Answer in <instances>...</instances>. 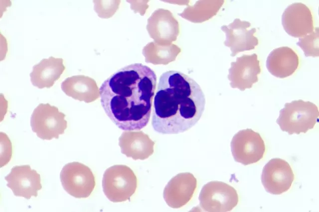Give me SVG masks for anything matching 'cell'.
<instances>
[{"mask_svg":"<svg viewBox=\"0 0 319 212\" xmlns=\"http://www.w3.org/2000/svg\"><path fill=\"white\" fill-rule=\"evenodd\" d=\"M157 78L141 63L125 66L105 80L99 89L101 106L109 118L124 131H138L148 123Z\"/></svg>","mask_w":319,"mask_h":212,"instance_id":"6da1fadb","label":"cell"},{"mask_svg":"<svg viewBox=\"0 0 319 212\" xmlns=\"http://www.w3.org/2000/svg\"><path fill=\"white\" fill-rule=\"evenodd\" d=\"M205 105L204 94L192 78L178 71L165 72L154 99L152 126L163 134L186 131L200 119Z\"/></svg>","mask_w":319,"mask_h":212,"instance_id":"7a4b0ae2","label":"cell"},{"mask_svg":"<svg viewBox=\"0 0 319 212\" xmlns=\"http://www.w3.org/2000/svg\"><path fill=\"white\" fill-rule=\"evenodd\" d=\"M318 106L312 102L302 100L287 103L280 111L276 120L283 131L289 135L306 133L318 121Z\"/></svg>","mask_w":319,"mask_h":212,"instance_id":"3957f363","label":"cell"},{"mask_svg":"<svg viewBox=\"0 0 319 212\" xmlns=\"http://www.w3.org/2000/svg\"><path fill=\"white\" fill-rule=\"evenodd\" d=\"M103 191L111 202L130 200L137 188V178L133 171L124 165L112 166L105 171L102 179Z\"/></svg>","mask_w":319,"mask_h":212,"instance_id":"277c9868","label":"cell"},{"mask_svg":"<svg viewBox=\"0 0 319 212\" xmlns=\"http://www.w3.org/2000/svg\"><path fill=\"white\" fill-rule=\"evenodd\" d=\"M65 115L49 104H40L34 109L30 118L33 132L44 140L58 139L67 127Z\"/></svg>","mask_w":319,"mask_h":212,"instance_id":"5b68a950","label":"cell"},{"mask_svg":"<svg viewBox=\"0 0 319 212\" xmlns=\"http://www.w3.org/2000/svg\"><path fill=\"white\" fill-rule=\"evenodd\" d=\"M198 200L202 211L227 212L235 207L239 201L236 190L227 183L211 181L204 185Z\"/></svg>","mask_w":319,"mask_h":212,"instance_id":"8992f818","label":"cell"},{"mask_svg":"<svg viewBox=\"0 0 319 212\" xmlns=\"http://www.w3.org/2000/svg\"><path fill=\"white\" fill-rule=\"evenodd\" d=\"M60 178L65 191L76 198L88 197L95 187V179L91 170L78 162L69 163L64 166Z\"/></svg>","mask_w":319,"mask_h":212,"instance_id":"52a82bcc","label":"cell"},{"mask_svg":"<svg viewBox=\"0 0 319 212\" xmlns=\"http://www.w3.org/2000/svg\"><path fill=\"white\" fill-rule=\"evenodd\" d=\"M230 145L235 161L245 166L258 162L266 152L265 144L260 134L249 128L237 132Z\"/></svg>","mask_w":319,"mask_h":212,"instance_id":"ba28073f","label":"cell"},{"mask_svg":"<svg viewBox=\"0 0 319 212\" xmlns=\"http://www.w3.org/2000/svg\"><path fill=\"white\" fill-rule=\"evenodd\" d=\"M294 178L289 163L279 158L269 160L264 166L261 175V182L265 190L273 195H281L288 191Z\"/></svg>","mask_w":319,"mask_h":212,"instance_id":"9c48e42d","label":"cell"},{"mask_svg":"<svg viewBox=\"0 0 319 212\" xmlns=\"http://www.w3.org/2000/svg\"><path fill=\"white\" fill-rule=\"evenodd\" d=\"M4 179L14 196L26 199L36 197L42 188L40 175L29 165L14 166Z\"/></svg>","mask_w":319,"mask_h":212,"instance_id":"30bf717a","label":"cell"},{"mask_svg":"<svg viewBox=\"0 0 319 212\" xmlns=\"http://www.w3.org/2000/svg\"><path fill=\"white\" fill-rule=\"evenodd\" d=\"M314 17L310 8L302 2H294L285 9L282 24L290 36L302 37L312 32L315 28Z\"/></svg>","mask_w":319,"mask_h":212,"instance_id":"8fae6325","label":"cell"},{"mask_svg":"<svg viewBox=\"0 0 319 212\" xmlns=\"http://www.w3.org/2000/svg\"><path fill=\"white\" fill-rule=\"evenodd\" d=\"M197 187V180L190 173H181L172 178L163 193L167 205L173 209L180 208L192 199Z\"/></svg>","mask_w":319,"mask_h":212,"instance_id":"7c38bea8","label":"cell"},{"mask_svg":"<svg viewBox=\"0 0 319 212\" xmlns=\"http://www.w3.org/2000/svg\"><path fill=\"white\" fill-rule=\"evenodd\" d=\"M228 78L232 88L241 91L251 88L258 81V75L261 69L257 55H243L237 57L235 62L231 63Z\"/></svg>","mask_w":319,"mask_h":212,"instance_id":"4fadbf2b","label":"cell"},{"mask_svg":"<svg viewBox=\"0 0 319 212\" xmlns=\"http://www.w3.org/2000/svg\"><path fill=\"white\" fill-rule=\"evenodd\" d=\"M250 26L249 22L236 19L228 26L222 27L226 34L225 44L230 47L231 56H235L240 52L253 49L258 44V39L254 35L256 29H247Z\"/></svg>","mask_w":319,"mask_h":212,"instance_id":"5bb4252c","label":"cell"},{"mask_svg":"<svg viewBox=\"0 0 319 212\" xmlns=\"http://www.w3.org/2000/svg\"><path fill=\"white\" fill-rule=\"evenodd\" d=\"M121 152L134 160H145L154 152L155 142L142 131H126L119 138Z\"/></svg>","mask_w":319,"mask_h":212,"instance_id":"9a60e30c","label":"cell"},{"mask_svg":"<svg viewBox=\"0 0 319 212\" xmlns=\"http://www.w3.org/2000/svg\"><path fill=\"white\" fill-rule=\"evenodd\" d=\"M299 58L291 48L282 46L273 50L266 60V67L274 76L285 78L292 75L298 69Z\"/></svg>","mask_w":319,"mask_h":212,"instance_id":"2e32d148","label":"cell"},{"mask_svg":"<svg viewBox=\"0 0 319 212\" xmlns=\"http://www.w3.org/2000/svg\"><path fill=\"white\" fill-rule=\"evenodd\" d=\"M65 69L61 58L50 56L33 66L30 74L32 85L39 89L49 88L59 79Z\"/></svg>","mask_w":319,"mask_h":212,"instance_id":"e0dca14e","label":"cell"},{"mask_svg":"<svg viewBox=\"0 0 319 212\" xmlns=\"http://www.w3.org/2000/svg\"><path fill=\"white\" fill-rule=\"evenodd\" d=\"M61 87L66 95L86 103L94 101L99 96V90L95 82L83 76L66 78L62 82Z\"/></svg>","mask_w":319,"mask_h":212,"instance_id":"ac0fdd59","label":"cell"},{"mask_svg":"<svg viewBox=\"0 0 319 212\" xmlns=\"http://www.w3.org/2000/svg\"><path fill=\"white\" fill-rule=\"evenodd\" d=\"M297 45L304 52L306 57H318L319 52V28L317 27L311 33L299 38Z\"/></svg>","mask_w":319,"mask_h":212,"instance_id":"d6986e66","label":"cell"}]
</instances>
